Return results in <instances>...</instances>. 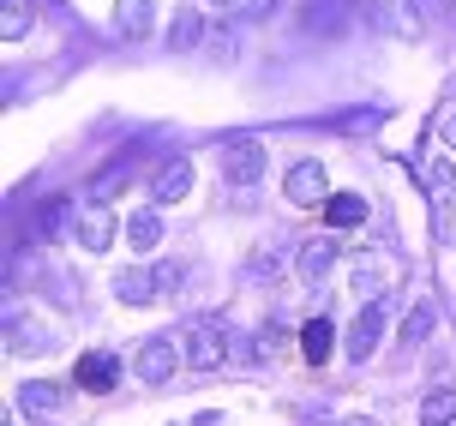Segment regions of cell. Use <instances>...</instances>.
<instances>
[{
	"label": "cell",
	"instance_id": "1",
	"mask_svg": "<svg viewBox=\"0 0 456 426\" xmlns=\"http://www.w3.org/2000/svg\"><path fill=\"white\" fill-rule=\"evenodd\" d=\"M265 175V144H258V138H228L223 144V180L228 186H252V180Z\"/></svg>",
	"mask_w": 456,
	"mask_h": 426
},
{
	"label": "cell",
	"instance_id": "2",
	"mask_svg": "<svg viewBox=\"0 0 456 426\" xmlns=\"http://www.w3.org/2000/svg\"><path fill=\"white\" fill-rule=\"evenodd\" d=\"M175 366H181V342L175 337H151L144 348H138V379L144 384H168Z\"/></svg>",
	"mask_w": 456,
	"mask_h": 426
},
{
	"label": "cell",
	"instance_id": "3",
	"mask_svg": "<svg viewBox=\"0 0 456 426\" xmlns=\"http://www.w3.org/2000/svg\"><path fill=\"white\" fill-rule=\"evenodd\" d=\"M282 193H289L295 204H324V193H330L324 162H295V168H289V180H282Z\"/></svg>",
	"mask_w": 456,
	"mask_h": 426
},
{
	"label": "cell",
	"instance_id": "4",
	"mask_svg": "<svg viewBox=\"0 0 456 426\" xmlns=\"http://www.w3.org/2000/svg\"><path fill=\"white\" fill-rule=\"evenodd\" d=\"M109 234H114L109 204H91V210H78V217H72V241H78L85 252H102V247H109Z\"/></svg>",
	"mask_w": 456,
	"mask_h": 426
},
{
	"label": "cell",
	"instance_id": "5",
	"mask_svg": "<svg viewBox=\"0 0 456 426\" xmlns=\"http://www.w3.org/2000/svg\"><path fill=\"white\" fill-rule=\"evenodd\" d=\"M186 360H192L199 373H210V366H223V360H228V337L216 331V324H199V331L186 337Z\"/></svg>",
	"mask_w": 456,
	"mask_h": 426
},
{
	"label": "cell",
	"instance_id": "6",
	"mask_svg": "<svg viewBox=\"0 0 456 426\" xmlns=\"http://www.w3.org/2000/svg\"><path fill=\"white\" fill-rule=\"evenodd\" d=\"M72 379L85 384V390H96V397H102V390H114V384H120V360H114V355H78Z\"/></svg>",
	"mask_w": 456,
	"mask_h": 426
},
{
	"label": "cell",
	"instance_id": "7",
	"mask_svg": "<svg viewBox=\"0 0 456 426\" xmlns=\"http://www.w3.org/2000/svg\"><path fill=\"white\" fill-rule=\"evenodd\" d=\"M379 337H385V313H379V307H366V313L354 318V331H348V355L366 360L372 348H379Z\"/></svg>",
	"mask_w": 456,
	"mask_h": 426
},
{
	"label": "cell",
	"instance_id": "8",
	"mask_svg": "<svg viewBox=\"0 0 456 426\" xmlns=\"http://www.w3.org/2000/svg\"><path fill=\"white\" fill-rule=\"evenodd\" d=\"M186 193H192V162H162V175H157V204H181Z\"/></svg>",
	"mask_w": 456,
	"mask_h": 426
},
{
	"label": "cell",
	"instance_id": "9",
	"mask_svg": "<svg viewBox=\"0 0 456 426\" xmlns=\"http://www.w3.org/2000/svg\"><path fill=\"white\" fill-rule=\"evenodd\" d=\"M330 348H337L330 318H306V331H300V355L313 360V366H324V360H330Z\"/></svg>",
	"mask_w": 456,
	"mask_h": 426
},
{
	"label": "cell",
	"instance_id": "10",
	"mask_svg": "<svg viewBox=\"0 0 456 426\" xmlns=\"http://www.w3.org/2000/svg\"><path fill=\"white\" fill-rule=\"evenodd\" d=\"M114 294H120L126 307H151V300H157V276H144V270H120V276H114Z\"/></svg>",
	"mask_w": 456,
	"mask_h": 426
},
{
	"label": "cell",
	"instance_id": "11",
	"mask_svg": "<svg viewBox=\"0 0 456 426\" xmlns=\"http://www.w3.org/2000/svg\"><path fill=\"white\" fill-rule=\"evenodd\" d=\"M330 265H337V241H306V247H300V276H306V283H324Z\"/></svg>",
	"mask_w": 456,
	"mask_h": 426
},
{
	"label": "cell",
	"instance_id": "12",
	"mask_svg": "<svg viewBox=\"0 0 456 426\" xmlns=\"http://www.w3.org/2000/svg\"><path fill=\"white\" fill-rule=\"evenodd\" d=\"M157 241H162V217H157V210H133V223H126V247L151 252Z\"/></svg>",
	"mask_w": 456,
	"mask_h": 426
},
{
	"label": "cell",
	"instance_id": "13",
	"mask_svg": "<svg viewBox=\"0 0 456 426\" xmlns=\"http://www.w3.org/2000/svg\"><path fill=\"white\" fill-rule=\"evenodd\" d=\"M451 421H456V384H438L420 403V426H451Z\"/></svg>",
	"mask_w": 456,
	"mask_h": 426
},
{
	"label": "cell",
	"instance_id": "14",
	"mask_svg": "<svg viewBox=\"0 0 456 426\" xmlns=\"http://www.w3.org/2000/svg\"><path fill=\"white\" fill-rule=\"evenodd\" d=\"M114 30L120 37H144L151 30V0H120L114 6Z\"/></svg>",
	"mask_w": 456,
	"mask_h": 426
},
{
	"label": "cell",
	"instance_id": "15",
	"mask_svg": "<svg viewBox=\"0 0 456 426\" xmlns=\"http://www.w3.org/2000/svg\"><path fill=\"white\" fill-rule=\"evenodd\" d=\"M366 217V199H354V193H337V199H324V223L330 228H354Z\"/></svg>",
	"mask_w": 456,
	"mask_h": 426
},
{
	"label": "cell",
	"instance_id": "16",
	"mask_svg": "<svg viewBox=\"0 0 456 426\" xmlns=\"http://www.w3.org/2000/svg\"><path fill=\"white\" fill-rule=\"evenodd\" d=\"M126 175H133V157L109 162V168H102V175L91 180V199H96V204H109V199H114V186H120V180H126Z\"/></svg>",
	"mask_w": 456,
	"mask_h": 426
},
{
	"label": "cell",
	"instance_id": "17",
	"mask_svg": "<svg viewBox=\"0 0 456 426\" xmlns=\"http://www.w3.org/2000/svg\"><path fill=\"white\" fill-rule=\"evenodd\" d=\"M24 24H30L24 0H6V12H0V37H6V43H19V37H24Z\"/></svg>",
	"mask_w": 456,
	"mask_h": 426
},
{
	"label": "cell",
	"instance_id": "18",
	"mask_svg": "<svg viewBox=\"0 0 456 426\" xmlns=\"http://www.w3.org/2000/svg\"><path fill=\"white\" fill-rule=\"evenodd\" d=\"M433 324H438V313L420 300V307L409 313V331H403V337H409V342H427V337H433Z\"/></svg>",
	"mask_w": 456,
	"mask_h": 426
},
{
	"label": "cell",
	"instance_id": "19",
	"mask_svg": "<svg viewBox=\"0 0 456 426\" xmlns=\"http://www.w3.org/2000/svg\"><path fill=\"white\" fill-rule=\"evenodd\" d=\"M54 403H61L54 384H24V408H54Z\"/></svg>",
	"mask_w": 456,
	"mask_h": 426
},
{
	"label": "cell",
	"instance_id": "20",
	"mask_svg": "<svg viewBox=\"0 0 456 426\" xmlns=\"http://www.w3.org/2000/svg\"><path fill=\"white\" fill-rule=\"evenodd\" d=\"M168 37H175V48L199 43V19H192V12H181V19H175V30H168Z\"/></svg>",
	"mask_w": 456,
	"mask_h": 426
},
{
	"label": "cell",
	"instance_id": "21",
	"mask_svg": "<svg viewBox=\"0 0 456 426\" xmlns=\"http://www.w3.org/2000/svg\"><path fill=\"white\" fill-rule=\"evenodd\" d=\"M181 283V265H157V289H175Z\"/></svg>",
	"mask_w": 456,
	"mask_h": 426
},
{
	"label": "cell",
	"instance_id": "22",
	"mask_svg": "<svg viewBox=\"0 0 456 426\" xmlns=\"http://www.w3.org/2000/svg\"><path fill=\"white\" fill-rule=\"evenodd\" d=\"M444 144L456 151V114H444Z\"/></svg>",
	"mask_w": 456,
	"mask_h": 426
},
{
	"label": "cell",
	"instance_id": "23",
	"mask_svg": "<svg viewBox=\"0 0 456 426\" xmlns=\"http://www.w3.org/2000/svg\"><path fill=\"white\" fill-rule=\"evenodd\" d=\"M210 6H228V0H210Z\"/></svg>",
	"mask_w": 456,
	"mask_h": 426
}]
</instances>
